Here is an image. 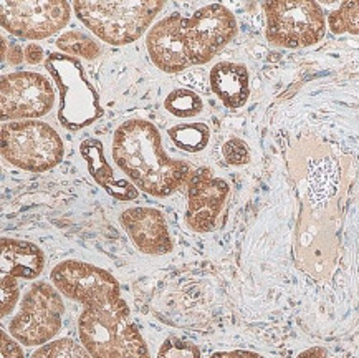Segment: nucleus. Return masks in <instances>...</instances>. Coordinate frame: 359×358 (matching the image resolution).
Masks as SVG:
<instances>
[{"instance_id":"obj_7","label":"nucleus","mask_w":359,"mask_h":358,"mask_svg":"<svg viewBox=\"0 0 359 358\" xmlns=\"http://www.w3.org/2000/svg\"><path fill=\"white\" fill-rule=\"evenodd\" d=\"M62 296L48 282H35L22 298L20 309L11 320L8 332L25 347H41L52 342L63 324Z\"/></svg>"},{"instance_id":"obj_30","label":"nucleus","mask_w":359,"mask_h":358,"mask_svg":"<svg viewBox=\"0 0 359 358\" xmlns=\"http://www.w3.org/2000/svg\"><path fill=\"white\" fill-rule=\"evenodd\" d=\"M297 358H330V355L326 353V350H323V348L311 347V348H306V350H303Z\"/></svg>"},{"instance_id":"obj_19","label":"nucleus","mask_w":359,"mask_h":358,"mask_svg":"<svg viewBox=\"0 0 359 358\" xmlns=\"http://www.w3.org/2000/svg\"><path fill=\"white\" fill-rule=\"evenodd\" d=\"M57 47L60 52L70 57H83L86 60H95L101 55V47L95 39L83 32L70 30L57 39Z\"/></svg>"},{"instance_id":"obj_16","label":"nucleus","mask_w":359,"mask_h":358,"mask_svg":"<svg viewBox=\"0 0 359 358\" xmlns=\"http://www.w3.org/2000/svg\"><path fill=\"white\" fill-rule=\"evenodd\" d=\"M210 86L217 98L230 110H238L250 96V77L242 63L220 62L210 70Z\"/></svg>"},{"instance_id":"obj_15","label":"nucleus","mask_w":359,"mask_h":358,"mask_svg":"<svg viewBox=\"0 0 359 358\" xmlns=\"http://www.w3.org/2000/svg\"><path fill=\"white\" fill-rule=\"evenodd\" d=\"M0 247H2V275L35 281L43 272L45 254L34 242L4 237L0 241Z\"/></svg>"},{"instance_id":"obj_11","label":"nucleus","mask_w":359,"mask_h":358,"mask_svg":"<svg viewBox=\"0 0 359 358\" xmlns=\"http://www.w3.org/2000/svg\"><path fill=\"white\" fill-rule=\"evenodd\" d=\"M55 105V91L47 77L36 72H13L0 81L2 121L45 117Z\"/></svg>"},{"instance_id":"obj_2","label":"nucleus","mask_w":359,"mask_h":358,"mask_svg":"<svg viewBox=\"0 0 359 358\" xmlns=\"http://www.w3.org/2000/svg\"><path fill=\"white\" fill-rule=\"evenodd\" d=\"M164 8V2H90L76 0L73 11L100 40L109 45L136 42Z\"/></svg>"},{"instance_id":"obj_10","label":"nucleus","mask_w":359,"mask_h":358,"mask_svg":"<svg viewBox=\"0 0 359 358\" xmlns=\"http://www.w3.org/2000/svg\"><path fill=\"white\" fill-rule=\"evenodd\" d=\"M184 32L191 63L204 65L232 42L237 35V20L225 6L210 4L186 18Z\"/></svg>"},{"instance_id":"obj_27","label":"nucleus","mask_w":359,"mask_h":358,"mask_svg":"<svg viewBox=\"0 0 359 358\" xmlns=\"http://www.w3.org/2000/svg\"><path fill=\"white\" fill-rule=\"evenodd\" d=\"M25 52V62L30 63V65H36L43 60V48L40 47L39 44H29L24 48Z\"/></svg>"},{"instance_id":"obj_9","label":"nucleus","mask_w":359,"mask_h":358,"mask_svg":"<svg viewBox=\"0 0 359 358\" xmlns=\"http://www.w3.org/2000/svg\"><path fill=\"white\" fill-rule=\"evenodd\" d=\"M72 6L63 0L52 2H0V22L8 34L25 40H43L70 22Z\"/></svg>"},{"instance_id":"obj_6","label":"nucleus","mask_w":359,"mask_h":358,"mask_svg":"<svg viewBox=\"0 0 359 358\" xmlns=\"http://www.w3.org/2000/svg\"><path fill=\"white\" fill-rule=\"evenodd\" d=\"M52 282L57 291L85 309H107L131 315L121 287L113 274L81 260H63L52 270Z\"/></svg>"},{"instance_id":"obj_22","label":"nucleus","mask_w":359,"mask_h":358,"mask_svg":"<svg viewBox=\"0 0 359 358\" xmlns=\"http://www.w3.org/2000/svg\"><path fill=\"white\" fill-rule=\"evenodd\" d=\"M328 27L333 34L359 35V2H344L330 13Z\"/></svg>"},{"instance_id":"obj_14","label":"nucleus","mask_w":359,"mask_h":358,"mask_svg":"<svg viewBox=\"0 0 359 358\" xmlns=\"http://www.w3.org/2000/svg\"><path fill=\"white\" fill-rule=\"evenodd\" d=\"M121 224L137 249L146 256H164L172 251V239L164 214L154 208L123 211Z\"/></svg>"},{"instance_id":"obj_29","label":"nucleus","mask_w":359,"mask_h":358,"mask_svg":"<svg viewBox=\"0 0 359 358\" xmlns=\"http://www.w3.org/2000/svg\"><path fill=\"white\" fill-rule=\"evenodd\" d=\"M209 358H266L260 353L248 350H229V352H215Z\"/></svg>"},{"instance_id":"obj_24","label":"nucleus","mask_w":359,"mask_h":358,"mask_svg":"<svg viewBox=\"0 0 359 358\" xmlns=\"http://www.w3.org/2000/svg\"><path fill=\"white\" fill-rule=\"evenodd\" d=\"M222 154L230 166H243L250 161V150H248L245 141L238 140V138H230L229 141H225Z\"/></svg>"},{"instance_id":"obj_18","label":"nucleus","mask_w":359,"mask_h":358,"mask_svg":"<svg viewBox=\"0 0 359 358\" xmlns=\"http://www.w3.org/2000/svg\"><path fill=\"white\" fill-rule=\"evenodd\" d=\"M169 138L174 146L187 153H199L205 150L210 140V130L205 123H182L169 128Z\"/></svg>"},{"instance_id":"obj_12","label":"nucleus","mask_w":359,"mask_h":358,"mask_svg":"<svg viewBox=\"0 0 359 358\" xmlns=\"http://www.w3.org/2000/svg\"><path fill=\"white\" fill-rule=\"evenodd\" d=\"M229 192V183L214 176L209 168L196 169L187 187V226L201 234L214 231Z\"/></svg>"},{"instance_id":"obj_5","label":"nucleus","mask_w":359,"mask_h":358,"mask_svg":"<svg viewBox=\"0 0 359 358\" xmlns=\"http://www.w3.org/2000/svg\"><path fill=\"white\" fill-rule=\"evenodd\" d=\"M2 156L12 166L45 173L62 163L65 148L53 126L43 121L6 123L0 131Z\"/></svg>"},{"instance_id":"obj_26","label":"nucleus","mask_w":359,"mask_h":358,"mask_svg":"<svg viewBox=\"0 0 359 358\" xmlns=\"http://www.w3.org/2000/svg\"><path fill=\"white\" fill-rule=\"evenodd\" d=\"M2 358H25L20 343L6 332H2Z\"/></svg>"},{"instance_id":"obj_20","label":"nucleus","mask_w":359,"mask_h":358,"mask_svg":"<svg viewBox=\"0 0 359 358\" xmlns=\"http://www.w3.org/2000/svg\"><path fill=\"white\" fill-rule=\"evenodd\" d=\"M164 108L176 118H194L202 112L204 102L194 90L176 88L165 96Z\"/></svg>"},{"instance_id":"obj_13","label":"nucleus","mask_w":359,"mask_h":358,"mask_svg":"<svg viewBox=\"0 0 359 358\" xmlns=\"http://www.w3.org/2000/svg\"><path fill=\"white\" fill-rule=\"evenodd\" d=\"M186 17L171 13L164 17L146 37V47L151 62L165 73H179L192 67L186 45Z\"/></svg>"},{"instance_id":"obj_1","label":"nucleus","mask_w":359,"mask_h":358,"mask_svg":"<svg viewBox=\"0 0 359 358\" xmlns=\"http://www.w3.org/2000/svg\"><path fill=\"white\" fill-rule=\"evenodd\" d=\"M113 158L136 187L154 197H168L192 176L191 164L171 158L161 133L147 119H128L113 136Z\"/></svg>"},{"instance_id":"obj_23","label":"nucleus","mask_w":359,"mask_h":358,"mask_svg":"<svg viewBox=\"0 0 359 358\" xmlns=\"http://www.w3.org/2000/svg\"><path fill=\"white\" fill-rule=\"evenodd\" d=\"M158 358H202L199 347L179 337L165 338L158 352Z\"/></svg>"},{"instance_id":"obj_21","label":"nucleus","mask_w":359,"mask_h":358,"mask_svg":"<svg viewBox=\"0 0 359 358\" xmlns=\"http://www.w3.org/2000/svg\"><path fill=\"white\" fill-rule=\"evenodd\" d=\"M30 358H93L73 338H57L36 348Z\"/></svg>"},{"instance_id":"obj_8","label":"nucleus","mask_w":359,"mask_h":358,"mask_svg":"<svg viewBox=\"0 0 359 358\" xmlns=\"http://www.w3.org/2000/svg\"><path fill=\"white\" fill-rule=\"evenodd\" d=\"M266 39L282 48H303L325 37L326 18L316 2H265Z\"/></svg>"},{"instance_id":"obj_3","label":"nucleus","mask_w":359,"mask_h":358,"mask_svg":"<svg viewBox=\"0 0 359 358\" xmlns=\"http://www.w3.org/2000/svg\"><path fill=\"white\" fill-rule=\"evenodd\" d=\"M78 333L93 358H151L130 317L114 310L85 309L78 319Z\"/></svg>"},{"instance_id":"obj_17","label":"nucleus","mask_w":359,"mask_h":358,"mask_svg":"<svg viewBox=\"0 0 359 358\" xmlns=\"http://www.w3.org/2000/svg\"><path fill=\"white\" fill-rule=\"evenodd\" d=\"M80 151L86 164H88L90 174L100 186H103L109 194L119 201L136 199V187H133L124 179H116L113 176V169L107 161V158H104L103 145L98 140H93V138L85 140L80 146Z\"/></svg>"},{"instance_id":"obj_25","label":"nucleus","mask_w":359,"mask_h":358,"mask_svg":"<svg viewBox=\"0 0 359 358\" xmlns=\"http://www.w3.org/2000/svg\"><path fill=\"white\" fill-rule=\"evenodd\" d=\"M0 297H2V309L0 314L2 317H7L17 305L18 298H20V287L15 277L11 275H2L0 279Z\"/></svg>"},{"instance_id":"obj_4","label":"nucleus","mask_w":359,"mask_h":358,"mask_svg":"<svg viewBox=\"0 0 359 358\" xmlns=\"http://www.w3.org/2000/svg\"><path fill=\"white\" fill-rule=\"evenodd\" d=\"M45 68L58 88V119L67 130L80 131L103 117L98 91L86 78L78 58L63 53H48Z\"/></svg>"},{"instance_id":"obj_28","label":"nucleus","mask_w":359,"mask_h":358,"mask_svg":"<svg viewBox=\"0 0 359 358\" xmlns=\"http://www.w3.org/2000/svg\"><path fill=\"white\" fill-rule=\"evenodd\" d=\"M6 60L11 65H20L22 60H25V52L22 50L20 45L17 42H11L8 44V48H7V57Z\"/></svg>"}]
</instances>
